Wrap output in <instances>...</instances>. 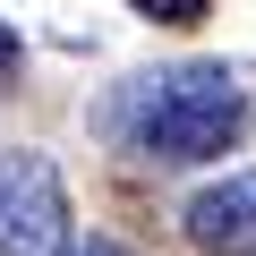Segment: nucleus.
<instances>
[{"label": "nucleus", "mask_w": 256, "mask_h": 256, "mask_svg": "<svg viewBox=\"0 0 256 256\" xmlns=\"http://www.w3.org/2000/svg\"><path fill=\"white\" fill-rule=\"evenodd\" d=\"M120 128L154 162H205V154H222L248 128V94H239V77L222 60H188V68H162V77L128 86Z\"/></svg>", "instance_id": "1"}, {"label": "nucleus", "mask_w": 256, "mask_h": 256, "mask_svg": "<svg viewBox=\"0 0 256 256\" xmlns=\"http://www.w3.org/2000/svg\"><path fill=\"white\" fill-rule=\"evenodd\" d=\"M0 256H68V188L52 154H0Z\"/></svg>", "instance_id": "2"}, {"label": "nucleus", "mask_w": 256, "mask_h": 256, "mask_svg": "<svg viewBox=\"0 0 256 256\" xmlns=\"http://www.w3.org/2000/svg\"><path fill=\"white\" fill-rule=\"evenodd\" d=\"M188 239H196L205 256H256V171L214 180V188L188 205Z\"/></svg>", "instance_id": "3"}, {"label": "nucleus", "mask_w": 256, "mask_h": 256, "mask_svg": "<svg viewBox=\"0 0 256 256\" xmlns=\"http://www.w3.org/2000/svg\"><path fill=\"white\" fill-rule=\"evenodd\" d=\"M137 9H146L154 26H196V18H205V0H137Z\"/></svg>", "instance_id": "4"}, {"label": "nucleus", "mask_w": 256, "mask_h": 256, "mask_svg": "<svg viewBox=\"0 0 256 256\" xmlns=\"http://www.w3.org/2000/svg\"><path fill=\"white\" fill-rule=\"evenodd\" d=\"M9 68H18V34L0 26V77H9Z\"/></svg>", "instance_id": "5"}, {"label": "nucleus", "mask_w": 256, "mask_h": 256, "mask_svg": "<svg viewBox=\"0 0 256 256\" xmlns=\"http://www.w3.org/2000/svg\"><path fill=\"white\" fill-rule=\"evenodd\" d=\"M86 256H128V248L120 239H86Z\"/></svg>", "instance_id": "6"}]
</instances>
